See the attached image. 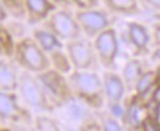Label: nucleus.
Returning a JSON list of instances; mask_svg holds the SVG:
<instances>
[{"label":"nucleus","instance_id":"f257e3e1","mask_svg":"<svg viewBox=\"0 0 160 131\" xmlns=\"http://www.w3.org/2000/svg\"><path fill=\"white\" fill-rule=\"evenodd\" d=\"M69 82L77 101L92 109L100 110L106 103L103 93L102 76L95 70H77L69 75Z\"/></svg>","mask_w":160,"mask_h":131},{"label":"nucleus","instance_id":"f03ea898","mask_svg":"<svg viewBox=\"0 0 160 131\" xmlns=\"http://www.w3.org/2000/svg\"><path fill=\"white\" fill-rule=\"evenodd\" d=\"M18 93L22 102L36 113H52L57 107L49 98L36 74L22 70Z\"/></svg>","mask_w":160,"mask_h":131},{"label":"nucleus","instance_id":"7ed1b4c3","mask_svg":"<svg viewBox=\"0 0 160 131\" xmlns=\"http://www.w3.org/2000/svg\"><path fill=\"white\" fill-rule=\"evenodd\" d=\"M12 59L20 69L36 75L51 68L49 55L32 36H25L18 39Z\"/></svg>","mask_w":160,"mask_h":131},{"label":"nucleus","instance_id":"20e7f679","mask_svg":"<svg viewBox=\"0 0 160 131\" xmlns=\"http://www.w3.org/2000/svg\"><path fill=\"white\" fill-rule=\"evenodd\" d=\"M37 76L42 82L44 90L47 91L49 98L52 99V102L57 108L67 105L68 103L77 99L73 93L68 75L60 73L53 68H49L37 74Z\"/></svg>","mask_w":160,"mask_h":131},{"label":"nucleus","instance_id":"39448f33","mask_svg":"<svg viewBox=\"0 0 160 131\" xmlns=\"http://www.w3.org/2000/svg\"><path fill=\"white\" fill-rule=\"evenodd\" d=\"M40 26L53 32L64 43L82 36L75 12H73L69 7H57Z\"/></svg>","mask_w":160,"mask_h":131},{"label":"nucleus","instance_id":"423d86ee","mask_svg":"<svg viewBox=\"0 0 160 131\" xmlns=\"http://www.w3.org/2000/svg\"><path fill=\"white\" fill-rule=\"evenodd\" d=\"M65 50L77 70H94L99 63L92 39L84 35L65 42Z\"/></svg>","mask_w":160,"mask_h":131},{"label":"nucleus","instance_id":"0eeeda50","mask_svg":"<svg viewBox=\"0 0 160 131\" xmlns=\"http://www.w3.org/2000/svg\"><path fill=\"white\" fill-rule=\"evenodd\" d=\"M0 118L2 123L12 124H32L35 119L19 93L4 91L0 93Z\"/></svg>","mask_w":160,"mask_h":131},{"label":"nucleus","instance_id":"6e6552de","mask_svg":"<svg viewBox=\"0 0 160 131\" xmlns=\"http://www.w3.org/2000/svg\"><path fill=\"white\" fill-rule=\"evenodd\" d=\"M113 14H111L107 9L92 7L75 11V16L79 22L82 35L89 38H95L99 33L105 31L106 28L113 26Z\"/></svg>","mask_w":160,"mask_h":131},{"label":"nucleus","instance_id":"1a4fd4ad","mask_svg":"<svg viewBox=\"0 0 160 131\" xmlns=\"http://www.w3.org/2000/svg\"><path fill=\"white\" fill-rule=\"evenodd\" d=\"M94 47L99 58V63L106 70H113L120 50L118 35L113 26L106 28L92 38Z\"/></svg>","mask_w":160,"mask_h":131},{"label":"nucleus","instance_id":"9d476101","mask_svg":"<svg viewBox=\"0 0 160 131\" xmlns=\"http://www.w3.org/2000/svg\"><path fill=\"white\" fill-rule=\"evenodd\" d=\"M101 76L103 83L105 101L110 112H113L115 109H122L124 96L128 91L122 75L115 73L113 70H106Z\"/></svg>","mask_w":160,"mask_h":131},{"label":"nucleus","instance_id":"9b49d317","mask_svg":"<svg viewBox=\"0 0 160 131\" xmlns=\"http://www.w3.org/2000/svg\"><path fill=\"white\" fill-rule=\"evenodd\" d=\"M126 38L134 56H143L150 53L152 32H149L143 23L138 21H128L126 23Z\"/></svg>","mask_w":160,"mask_h":131},{"label":"nucleus","instance_id":"f8f14e48","mask_svg":"<svg viewBox=\"0 0 160 131\" xmlns=\"http://www.w3.org/2000/svg\"><path fill=\"white\" fill-rule=\"evenodd\" d=\"M25 7L27 25L38 26L42 25L58 6L51 0H25Z\"/></svg>","mask_w":160,"mask_h":131},{"label":"nucleus","instance_id":"ddd939ff","mask_svg":"<svg viewBox=\"0 0 160 131\" xmlns=\"http://www.w3.org/2000/svg\"><path fill=\"white\" fill-rule=\"evenodd\" d=\"M19 65L14 59L2 58L0 61V90L4 92H18L20 85Z\"/></svg>","mask_w":160,"mask_h":131},{"label":"nucleus","instance_id":"4468645a","mask_svg":"<svg viewBox=\"0 0 160 131\" xmlns=\"http://www.w3.org/2000/svg\"><path fill=\"white\" fill-rule=\"evenodd\" d=\"M31 36L36 39V42L40 44V47L48 55L52 52L65 47V43L58 36H56L53 32H51L49 30L44 28L43 26L33 28Z\"/></svg>","mask_w":160,"mask_h":131},{"label":"nucleus","instance_id":"2eb2a0df","mask_svg":"<svg viewBox=\"0 0 160 131\" xmlns=\"http://www.w3.org/2000/svg\"><path fill=\"white\" fill-rule=\"evenodd\" d=\"M140 97L134 96L133 101L128 103V105L124 108L123 113V125L128 126L131 129H139L142 128L144 120L147 119L145 115H143V109L144 107L140 104Z\"/></svg>","mask_w":160,"mask_h":131},{"label":"nucleus","instance_id":"dca6fc26","mask_svg":"<svg viewBox=\"0 0 160 131\" xmlns=\"http://www.w3.org/2000/svg\"><path fill=\"white\" fill-rule=\"evenodd\" d=\"M145 69H144V64L139 59V56H133L129 60H127V63L124 64L123 69H122V78L127 86L128 91H133L136 83L138 82L140 76L144 74Z\"/></svg>","mask_w":160,"mask_h":131},{"label":"nucleus","instance_id":"f3484780","mask_svg":"<svg viewBox=\"0 0 160 131\" xmlns=\"http://www.w3.org/2000/svg\"><path fill=\"white\" fill-rule=\"evenodd\" d=\"M105 7L113 15L134 16L140 12L139 0H101Z\"/></svg>","mask_w":160,"mask_h":131},{"label":"nucleus","instance_id":"a211bd4d","mask_svg":"<svg viewBox=\"0 0 160 131\" xmlns=\"http://www.w3.org/2000/svg\"><path fill=\"white\" fill-rule=\"evenodd\" d=\"M158 77H159V70L158 69H149L145 70L144 74L140 76L138 82L134 86V96L144 98L147 94L152 93L153 88L158 85Z\"/></svg>","mask_w":160,"mask_h":131},{"label":"nucleus","instance_id":"6ab92c4d","mask_svg":"<svg viewBox=\"0 0 160 131\" xmlns=\"http://www.w3.org/2000/svg\"><path fill=\"white\" fill-rule=\"evenodd\" d=\"M49 59H51V68L58 70L65 75H69L74 70L73 64L70 61V58L65 50V47L52 52L49 54Z\"/></svg>","mask_w":160,"mask_h":131},{"label":"nucleus","instance_id":"aec40b11","mask_svg":"<svg viewBox=\"0 0 160 131\" xmlns=\"http://www.w3.org/2000/svg\"><path fill=\"white\" fill-rule=\"evenodd\" d=\"M16 37L8 30V27L1 23V31H0V50L2 58L12 59L15 48H16Z\"/></svg>","mask_w":160,"mask_h":131},{"label":"nucleus","instance_id":"412c9836","mask_svg":"<svg viewBox=\"0 0 160 131\" xmlns=\"http://www.w3.org/2000/svg\"><path fill=\"white\" fill-rule=\"evenodd\" d=\"M1 7L12 19L26 20L25 0H1Z\"/></svg>","mask_w":160,"mask_h":131},{"label":"nucleus","instance_id":"4be33fe9","mask_svg":"<svg viewBox=\"0 0 160 131\" xmlns=\"http://www.w3.org/2000/svg\"><path fill=\"white\" fill-rule=\"evenodd\" d=\"M33 124L37 130H59V123L47 113H38L33 119Z\"/></svg>","mask_w":160,"mask_h":131},{"label":"nucleus","instance_id":"5701e85b","mask_svg":"<svg viewBox=\"0 0 160 131\" xmlns=\"http://www.w3.org/2000/svg\"><path fill=\"white\" fill-rule=\"evenodd\" d=\"M98 121L100 123L101 128L103 130H121L122 125L118 123V118H116L111 113L98 112Z\"/></svg>","mask_w":160,"mask_h":131},{"label":"nucleus","instance_id":"b1692460","mask_svg":"<svg viewBox=\"0 0 160 131\" xmlns=\"http://www.w3.org/2000/svg\"><path fill=\"white\" fill-rule=\"evenodd\" d=\"M101 0H72V4L78 10H85V9H92L98 7L100 5Z\"/></svg>","mask_w":160,"mask_h":131},{"label":"nucleus","instance_id":"393cba45","mask_svg":"<svg viewBox=\"0 0 160 131\" xmlns=\"http://www.w3.org/2000/svg\"><path fill=\"white\" fill-rule=\"evenodd\" d=\"M142 7H145L150 11H160V0H139Z\"/></svg>","mask_w":160,"mask_h":131},{"label":"nucleus","instance_id":"a878e982","mask_svg":"<svg viewBox=\"0 0 160 131\" xmlns=\"http://www.w3.org/2000/svg\"><path fill=\"white\" fill-rule=\"evenodd\" d=\"M152 42L155 45H160V22H157L153 25L152 28Z\"/></svg>","mask_w":160,"mask_h":131},{"label":"nucleus","instance_id":"bb28decb","mask_svg":"<svg viewBox=\"0 0 160 131\" xmlns=\"http://www.w3.org/2000/svg\"><path fill=\"white\" fill-rule=\"evenodd\" d=\"M152 103L160 108V85H157L152 91Z\"/></svg>","mask_w":160,"mask_h":131},{"label":"nucleus","instance_id":"cd10ccee","mask_svg":"<svg viewBox=\"0 0 160 131\" xmlns=\"http://www.w3.org/2000/svg\"><path fill=\"white\" fill-rule=\"evenodd\" d=\"M150 60L152 61H160V45H155V48L150 52Z\"/></svg>","mask_w":160,"mask_h":131},{"label":"nucleus","instance_id":"c85d7f7f","mask_svg":"<svg viewBox=\"0 0 160 131\" xmlns=\"http://www.w3.org/2000/svg\"><path fill=\"white\" fill-rule=\"evenodd\" d=\"M53 1L58 7H70L73 4H72V0H51Z\"/></svg>","mask_w":160,"mask_h":131},{"label":"nucleus","instance_id":"c756f323","mask_svg":"<svg viewBox=\"0 0 160 131\" xmlns=\"http://www.w3.org/2000/svg\"><path fill=\"white\" fill-rule=\"evenodd\" d=\"M159 70V77H158V85H160V69H158Z\"/></svg>","mask_w":160,"mask_h":131}]
</instances>
